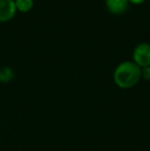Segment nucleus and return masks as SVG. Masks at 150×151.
Masks as SVG:
<instances>
[{
    "label": "nucleus",
    "instance_id": "4",
    "mask_svg": "<svg viewBox=\"0 0 150 151\" xmlns=\"http://www.w3.org/2000/svg\"><path fill=\"white\" fill-rule=\"evenodd\" d=\"M128 0H106L107 9L113 14H120L128 8Z\"/></svg>",
    "mask_w": 150,
    "mask_h": 151
},
{
    "label": "nucleus",
    "instance_id": "7",
    "mask_svg": "<svg viewBox=\"0 0 150 151\" xmlns=\"http://www.w3.org/2000/svg\"><path fill=\"white\" fill-rule=\"evenodd\" d=\"M141 76L145 80H150V66L141 68Z\"/></svg>",
    "mask_w": 150,
    "mask_h": 151
},
{
    "label": "nucleus",
    "instance_id": "3",
    "mask_svg": "<svg viewBox=\"0 0 150 151\" xmlns=\"http://www.w3.org/2000/svg\"><path fill=\"white\" fill-rule=\"evenodd\" d=\"M17 7L14 0H0V22H6L16 14Z\"/></svg>",
    "mask_w": 150,
    "mask_h": 151
},
{
    "label": "nucleus",
    "instance_id": "1",
    "mask_svg": "<svg viewBox=\"0 0 150 151\" xmlns=\"http://www.w3.org/2000/svg\"><path fill=\"white\" fill-rule=\"evenodd\" d=\"M141 77V68L132 61L120 63L113 73L114 82L120 88H133L138 83Z\"/></svg>",
    "mask_w": 150,
    "mask_h": 151
},
{
    "label": "nucleus",
    "instance_id": "5",
    "mask_svg": "<svg viewBox=\"0 0 150 151\" xmlns=\"http://www.w3.org/2000/svg\"><path fill=\"white\" fill-rule=\"evenodd\" d=\"M16 7L22 12H27L33 7L34 0H14Z\"/></svg>",
    "mask_w": 150,
    "mask_h": 151
},
{
    "label": "nucleus",
    "instance_id": "8",
    "mask_svg": "<svg viewBox=\"0 0 150 151\" xmlns=\"http://www.w3.org/2000/svg\"><path fill=\"white\" fill-rule=\"evenodd\" d=\"M128 1H131L134 4H140V3H142V2H144L145 0H128Z\"/></svg>",
    "mask_w": 150,
    "mask_h": 151
},
{
    "label": "nucleus",
    "instance_id": "2",
    "mask_svg": "<svg viewBox=\"0 0 150 151\" xmlns=\"http://www.w3.org/2000/svg\"><path fill=\"white\" fill-rule=\"evenodd\" d=\"M133 59L140 68L150 66V44L143 42L135 47L133 52Z\"/></svg>",
    "mask_w": 150,
    "mask_h": 151
},
{
    "label": "nucleus",
    "instance_id": "6",
    "mask_svg": "<svg viewBox=\"0 0 150 151\" xmlns=\"http://www.w3.org/2000/svg\"><path fill=\"white\" fill-rule=\"evenodd\" d=\"M14 78V71L9 67H3L0 69V81L8 82Z\"/></svg>",
    "mask_w": 150,
    "mask_h": 151
}]
</instances>
